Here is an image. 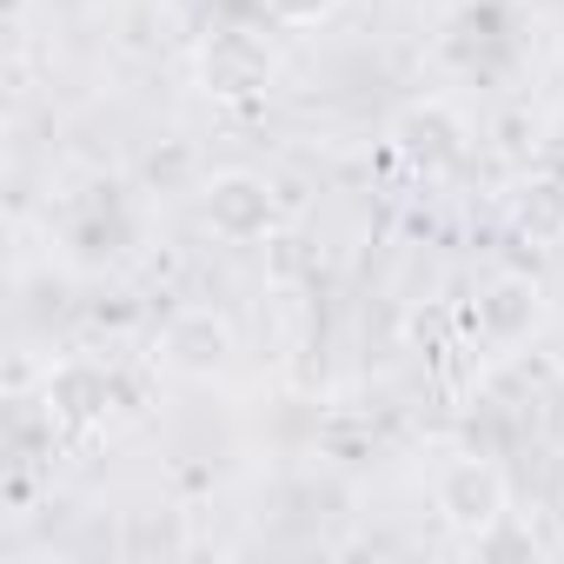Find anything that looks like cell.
Returning <instances> with one entry per match:
<instances>
[{"instance_id": "1", "label": "cell", "mask_w": 564, "mask_h": 564, "mask_svg": "<svg viewBox=\"0 0 564 564\" xmlns=\"http://www.w3.org/2000/svg\"><path fill=\"white\" fill-rule=\"evenodd\" d=\"M432 511L445 518V531H458V538L478 544L491 524L511 518V485H505V471L491 458H452L432 478Z\"/></svg>"}, {"instance_id": "2", "label": "cell", "mask_w": 564, "mask_h": 564, "mask_svg": "<svg viewBox=\"0 0 564 564\" xmlns=\"http://www.w3.org/2000/svg\"><path fill=\"white\" fill-rule=\"evenodd\" d=\"M199 213H206V226H213L219 239L252 246V239H265V232L279 226V193H272L265 173L232 166V173H213V180L199 186Z\"/></svg>"}, {"instance_id": "3", "label": "cell", "mask_w": 564, "mask_h": 564, "mask_svg": "<svg viewBox=\"0 0 564 564\" xmlns=\"http://www.w3.org/2000/svg\"><path fill=\"white\" fill-rule=\"evenodd\" d=\"M61 239H67V252L80 265H113V259H127V246L140 239V226H133V213H127V199L113 186H94L87 199L67 206Z\"/></svg>"}, {"instance_id": "4", "label": "cell", "mask_w": 564, "mask_h": 564, "mask_svg": "<svg viewBox=\"0 0 564 564\" xmlns=\"http://www.w3.org/2000/svg\"><path fill=\"white\" fill-rule=\"evenodd\" d=\"M113 399H120V386H113V372L94 366V359H67V366H54L47 386H41V412H47L54 432H94V425H107Z\"/></svg>"}, {"instance_id": "5", "label": "cell", "mask_w": 564, "mask_h": 564, "mask_svg": "<svg viewBox=\"0 0 564 564\" xmlns=\"http://www.w3.org/2000/svg\"><path fill=\"white\" fill-rule=\"evenodd\" d=\"M199 87H206L213 100H252V94H265V87H272V54H265V41L246 34V28L206 34V47H199Z\"/></svg>"}, {"instance_id": "6", "label": "cell", "mask_w": 564, "mask_h": 564, "mask_svg": "<svg viewBox=\"0 0 564 564\" xmlns=\"http://www.w3.org/2000/svg\"><path fill=\"white\" fill-rule=\"evenodd\" d=\"M538 319H544V293H538L531 272H498L478 293V339L491 352H518L538 333Z\"/></svg>"}, {"instance_id": "7", "label": "cell", "mask_w": 564, "mask_h": 564, "mask_svg": "<svg viewBox=\"0 0 564 564\" xmlns=\"http://www.w3.org/2000/svg\"><path fill=\"white\" fill-rule=\"evenodd\" d=\"M160 359H166L173 372H186V379H213V372H226V359H232V326H226L213 306H186V313L166 319Z\"/></svg>"}, {"instance_id": "8", "label": "cell", "mask_w": 564, "mask_h": 564, "mask_svg": "<svg viewBox=\"0 0 564 564\" xmlns=\"http://www.w3.org/2000/svg\"><path fill=\"white\" fill-rule=\"evenodd\" d=\"M392 140H399L405 166H419V173H445V166L465 160V120H458L452 107H438V100L405 107L399 127H392Z\"/></svg>"}, {"instance_id": "9", "label": "cell", "mask_w": 564, "mask_h": 564, "mask_svg": "<svg viewBox=\"0 0 564 564\" xmlns=\"http://www.w3.org/2000/svg\"><path fill=\"white\" fill-rule=\"evenodd\" d=\"M511 226L531 246H564V180L557 173H531L511 199Z\"/></svg>"}, {"instance_id": "10", "label": "cell", "mask_w": 564, "mask_h": 564, "mask_svg": "<svg viewBox=\"0 0 564 564\" xmlns=\"http://www.w3.org/2000/svg\"><path fill=\"white\" fill-rule=\"evenodd\" d=\"M252 8L272 21V28H319V21H333L339 8H346V0H252Z\"/></svg>"}]
</instances>
